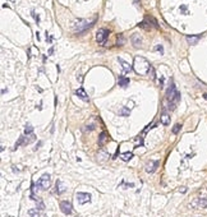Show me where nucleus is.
<instances>
[{"mask_svg":"<svg viewBox=\"0 0 207 217\" xmlns=\"http://www.w3.org/2000/svg\"><path fill=\"white\" fill-rule=\"evenodd\" d=\"M107 142V133L106 131H102L98 137V146H104Z\"/></svg>","mask_w":207,"mask_h":217,"instance_id":"nucleus-18","label":"nucleus"},{"mask_svg":"<svg viewBox=\"0 0 207 217\" xmlns=\"http://www.w3.org/2000/svg\"><path fill=\"white\" fill-rule=\"evenodd\" d=\"M75 198H77V202H78L79 204H84V203H87V202H90V200H91V195L88 194V193L79 192V193H77V194H75Z\"/></svg>","mask_w":207,"mask_h":217,"instance_id":"nucleus-9","label":"nucleus"},{"mask_svg":"<svg viewBox=\"0 0 207 217\" xmlns=\"http://www.w3.org/2000/svg\"><path fill=\"white\" fill-rule=\"evenodd\" d=\"M32 131H33V128L31 126V125H26V129H24V133L26 134H32Z\"/></svg>","mask_w":207,"mask_h":217,"instance_id":"nucleus-26","label":"nucleus"},{"mask_svg":"<svg viewBox=\"0 0 207 217\" xmlns=\"http://www.w3.org/2000/svg\"><path fill=\"white\" fill-rule=\"evenodd\" d=\"M155 50H160L161 52H164V50H162V46H156V49Z\"/></svg>","mask_w":207,"mask_h":217,"instance_id":"nucleus-28","label":"nucleus"},{"mask_svg":"<svg viewBox=\"0 0 207 217\" xmlns=\"http://www.w3.org/2000/svg\"><path fill=\"white\" fill-rule=\"evenodd\" d=\"M109 34H110V31L109 29L100 28L97 32H96V41H97L100 45H104L106 42L107 38H109Z\"/></svg>","mask_w":207,"mask_h":217,"instance_id":"nucleus-5","label":"nucleus"},{"mask_svg":"<svg viewBox=\"0 0 207 217\" xmlns=\"http://www.w3.org/2000/svg\"><path fill=\"white\" fill-rule=\"evenodd\" d=\"M179 190H180V192H182V193H185V192H187V188H184V187H183V188H180V189H179Z\"/></svg>","mask_w":207,"mask_h":217,"instance_id":"nucleus-29","label":"nucleus"},{"mask_svg":"<svg viewBox=\"0 0 207 217\" xmlns=\"http://www.w3.org/2000/svg\"><path fill=\"white\" fill-rule=\"evenodd\" d=\"M118 84L121 88H126L129 86V78H125V77H119L118 79Z\"/></svg>","mask_w":207,"mask_h":217,"instance_id":"nucleus-15","label":"nucleus"},{"mask_svg":"<svg viewBox=\"0 0 207 217\" xmlns=\"http://www.w3.org/2000/svg\"><path fill=\"white\" fill-rule=\"evenodd\" d=\"M202 36L201 34H193V36H187V41L189 45H196L197 42L199 41V38H201Z\"/></svg>","mask_w":207,"mask_h":217,"instance_id":"nucleus-14","label":"nucleus"},{"mask_svg":"<svg viewBox=\"0 0 207 217\" xmlns=\"http://www.w3.org/2000/svg\"><path fill=\"white\" fill-rule=\"evenodd\" d=\"M159 165H160V161L159 160H151L150 162H147V165H146V167H144L146 172H148V174L155 172V170H157Z\"/></svg>","mask_w":207,"mask_h":217,"instance_id":"nucleus-7","label":"nucleus"},{"mask_svg":"<svg viewBox=\"0 0 207 217\" xmlns=\"http://www.w3.org/2000/svg\"><path fill=\"white\" fill-rule=\"evenodd\" d=\"M166 100L169 102L174 103V105H176L180 101V92L175 88V84L172 82L170 83V86H169L167 91H166Z\"/></svg>","mask_w":207,"mask_h":217,"instance_id":"nucleus-3","label":"nucleus"},{"mask_svg":"<svg viewBox=\"0 0 207 217\" xmlns=\"http://www.w3.org/2000/svg\"><path fill=\"white\" fill-rule=\"evenodd\" d=\"M138 1H139V0H134V3H136V4H138Z\"/></svg>","mask_w":207,"mask_h":217,"instance_id":"nucleus-31","label":"nucleus"},{"mask_svg":"<svg viewBox=\"0 0 207 217\" xmlns=\"http://www.w3.org/2000/svg\"><path fill=\"white\" fill-rule=\"evenodd\" d=\"M152 65L150 64V61L143 56H136L134 57V63H133V68L136 73H138L139 75H146L148 74L150 69H151Z\"/></svg>","mask_w":207,"mask_h":217,"instance_id":"nucleus-1","label":"nucleus"},{"mask_svg":"<svg viewBox=\"0 0 207 217\" xmlns=\"http://www.w3.org/2000/svg\"><path fill=\"white\" fill-rule=\"evenodd\" d=\"M144 19H146V21H147V22L150 23V24H151V26L153 27V28H159V24H157L156 19L153 18L152 15H146V17H144Z\"/></svg>","mask_w":207,"mask_h":217,"instance_id":"nucleus-17","label":"nucleus"},{"mask_svg":"<svg viewBox=\"0 0 207 217\" xmlns=\"http://www.w3.org/2000/svg\"><path fill=\"white\" fill-rule=\"evenodd\" d=\"M74 93L78 96V98H80V100H83L84 102H88L90 101V98H88V95L86 93V91L83 90V88H78V90H77Z\"/></svg>","mask_w":207,"mask_h":217,"instance_id":"nucleus-10","label":"nucleus"},{"mask_svg":"<svg viewBox=\"0 0 207 217\" xmlns=\"http://www.w3.org/2000/svg\"><path fill=\"white\" fill-rule=\"evenodd\" d=\"M160 121L162 125H169V124H170V115L164 112V114L160 116Z\"/></svg>","mask_w":207,"mask_h":217,"instance_id":"nucleus-16","label":"nucleus"},{"mask_svg":"<svg viewBox=\"0 0 207 217\" xmlns=\"http://www.w3.org/2000/svg\"><path fill=\"white\" fill-rule=\"evenodd\" d=\"M60 210L63 211L64 215H70L73 212V206L69 200H63V202H60Z\"/></svg>","mask_w":207,"mask_h":217,"instance_id":"nucleus-8","label":"nucleus"},{"mask_svg":"<svg viewBox=\"0 0 207 217\" xmlns=\"http://www.w3.org/2000/svg\"><path fill=\"white\" fill-rule=\"evenodd\" d=\"M125 44V38H124V36L120 33V34H118V38H116V45L118 46H123Z\"/></svg>","mask_w":207,"mask_h":217,"instance_id":"nucleus-20","label":"nucleus"},{"mask_svg":"<svg viewBox=\"0 0 207 217\" xmlns=\"http://www.w3.org/2000/svg\"><path fill=\"white\" fill-rule=\"evenodd\" d=\"M148 74L151 75V79H155L156 78V74H155V69H153V67H151V69H150Z\"/></svg>","mask_w":207,"mask_h":217,"instance_id":"nucleus-27","label":"nucleus"},{"mask_svg":"<svg viewBox=\"0 0 207 217\" xmlns=\"http://www.w3.org/2000/svg\"><path fill=\"white\" fill-rule=\"evenodd\" d=\"M34 135L33 134H27V137H24V135H22L21 138H19V141H18V143H15V147L14 148L17 149L19 146H22V144H29V143H32L33 141H34Z\"/></svg>","mask_w":207,"mask_h":217,"instance_id":"nucleus-6","label":"nucleus"},{"mask_svg":"<svg viewBox=\"0 0 207 217\" xmlns=\"http://www.w3.org/2000/svg\"><path fill=\"white\" fill-rule=\"evenodd\" d=\"M138 27H141V28H144V29H150V28H151L152 26L150 24V23H148V22H147V21H146V19H144L143 22L138 23Z\"/></svg>","mask_w":207,"mask_h":217,"instance_id":"nucleus-21","label":"nucleus"},{"mask_svg":"<svg viewBox=\"0 0 207 217\" xmlns=\"http://www.w3.org/2000/svg\"><path fill=\"white\" fill-rule=\"evenodd\" d=\"M203 97H205V98H207V93H205V95H203Z\"/></svg>","mask_w":207,"mask_h":217,"instance_id":"nucleus-30","label":"nucleus"},{"mask_svg":"<svg viewBox=\"0 0 207 217\" xmlns=\"http://www.w3.org/2000/svg\"><path fill=\"white\" fill-rule=\"evenodd\" d=\"M198 206L206 208V207H207V199H199V200H198Z\"/></svg>","mask_w":207,"mask_h":217,"instance_id":"nucleus-24","label":"nucleus"},{"mask_svg":"<svg viewBox=\"0 0 207 217\" xmlns=\"http://www.w3.org/2000/svg\"><path fill=\"white\" fill-rule=\"evenodd\" d=\"M96 23V18H93L92 21H87V19H75L74 24H73V31L75 33H82L86 29L91 28Z\"/></svg>","mask_w":207,"mask_h":217,"instance_id":"nucleus-2","label":"nucleus"},{"mask_svg":"<svg viewBox=\"0 0 207 217\" xmlns=\"http://www.w3.org/2000/svg\"><path fill=\"white\" fill-rule=\"evenodd\" d=\"M180 129H182V124H175L174 128H172V133H174V134H178Z\"/></svg>","mask_w":207,"mask_h":217,"instance_id":"nucleus-22","label":"nucleus"},{"mask_svg":"<svg viewBox=\"0 0 207 217\" xmlns=\"http://www.w3.org/2000/svg\"><path fill=\"white\" fill-rule=\"evenodd\" d=\"M29 216L31 217H40V213H38V210H31L29 212Z\"/></svg>","mask_w":207,"mask_h":217,"instance_id":"nucleus-23","label":"nucleus"},{"mask_svg":"<svg viewBox=\"0 0 207 217\" xmlns=\"http://www.w3.org/2000/svg\"><path fill=\"white\" fill-rule=\"evenodd\" d=\"M130 41H132V45L134 46V47H141L142 46V37L137 33L133 34L132 38H130Z\"/></svg>","mask_w":207,"mask_h":217,"instance_id":"nucleus-11","label":"nucleus"},{"mask_svg":"<svg viewBox=\"0 0 207 217\" xmlns=\"http://www.w3.org/2000/svg\"><path fill=\"white\" fill-rule=\"evenodd\" d=\"M120 158H121L123 161H125V162H126V161H129V160H132V158H133V153H132V152L121 153V154H120Z\"/></svg>","mask_w":207,"mask_h":217,"instance_id":"nucleus-19","label":"nucleus"},{"mask_svg":"<svg viewBox=\"0 0 207 217\" xmlns=\"http://www.w3.org/2000/svg\"><path fill=\"white\" fill-rule=\"evenodd\" d=\"M118 61L121 64V67H123V72H124V73H129L130 70H132V68H133V67H132V65H130L129 63H126L125 60H123V59H120V57H119Z\"/></svg>","mask_w":207,"mask_h":217,"instance_id":"nucleus-13","label":"nucleus"},{"mask_svg":"<svg viewBox=\"0 0 207 217\" xmlns=\"http://www.w3.org/2000/svg\"><path fill=\"white\" fill-rule=\"evenodd\" d=\"M51 185V181H50V175L49 174H44L40 179L37 180V184L36 187L37 189H41V190H47Z\"/></svg>","mask_w":207,"mask_h":217,"instance_id":"nucleus-4","label":"nucleus"},{"mask_svg":"<svg viewBox=\"0 0 207 217\" xmlns=\"http://www.w3.org/2000/svg\"><path fill=\"white\" fill-rule=\"evenodd\" d=\"M129 108H126V107H123L120 111H119V115H129Z\"/></svg>","mask_w":207,"mask_h":217,"instance_id":"nucleus-25","label":"nucleus"},{"mask_svg":"<svg viewBox=\"0 0 207 217\" xmlns=\"http://www.w3.org/2000/svg\"><path fill=\"white\" fill-rule=\"evenodd\" d=\"M65 185H64V183L61 180H58L56 181V184H55V193L56 194H63V193L65 192Z\"/></svg>","mask_w":207,"mask_h":217,"instance_id":"nucleus-12","label":"nucleus"}]
</instances>
